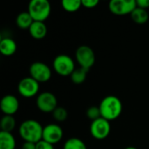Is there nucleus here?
Instances as JSON below:
<instances>
[{"label": "nucleus", "mask_w": 149, "mask_h": 149, "mask_svg": "<svg viewBox=\"0 0 149 149\" xmlns=\"http://www.w3.org/2000/svg\"><path fill=\"white\" fill-rule=\"evenodd\" d=\"M99 107L101 113V117L109 121L118 119L122 113L121 100L114 95L105 97L101 100Z\"/></svg>", "instance_id": "1"}, {"label": "nucleus", "mask_w": 149, "mask_h": 149, "mask_svg": "<svg viewBox=\"0 0 149 149\" xmlns=\"http://www.w3.org/2000/svg\"><path fill=\"white\" fill-rule=\"evenodd\" d=\"M42 125L35 120H24L19 127V135L26 142L38 143L43 139Z\"/></svg>", "instance_id": "2"}, {"label": "nucleus", "mask_w": 149, "mask_h": 149, "mask_svg": "<svg viewBox=\"0 0 149 149\" xmlns=\"http://www.w3.org/2000/svg\"><path fill=\"white\" fill-rule=\"evenodd\" d=\"M51 3L47 0H31L28 5V12L34 21L44 22L51 14Z\"/></svg>", "instance_id": "3"}, {"label": "nucleus", "mask_w": 149, "mask_h": 149, "mask_svg": "<svg viewBox=\"0 0 149 149\" xmlns=\"http://www.w3.org/2000/svg\"><path fill=\"white\" fill-rule=\"evenodd\" d=\"M52 66L54 71L61 76H71L76 68L73 59L66 54L58 55L52 62Z\"/></svg>", "instance_id": "4"}, {"label": "nucleus", "mask_w": 149, "mask_h": 149, "mask_svg": "<svg viewBox=\"0 0 149 149\" xmlns=\"http://www.w3.org/2000/svg\"><path fill=\"white\" fill-rule=\"evenodd\" d=\"M77 62L80 67L90 70L95 63V53L88 45H81L78 47L75 52Z\"/></svg>", "instance_id": "5"}, {"label": "nucleus", "mask_w": 149, "mask_h": 149, "mask_svg": "<svg viewBox=\"0 0 149 149\" xmlns=\"http://www.w3.org/2000/svg\"><path fill=\"white\" fill-rule=\"evenodd\" d=\"M136 7L137 4L135 0H112L108 4L110 11L117 16L131 15Z\"/></svg>", "instance_id": "6"}, {"label": "nucleus", "mask_w": 149, "mask_h": 149, "mask_svg": "<svg viewBox=\"0 0 149 149\" xmlns=\"http://www.w3.org/2000/svg\"><path fill=\"white\" fill-rule=\"evenodd\" d=\"M110 132L111 125L109 120L101 117L96 120L92 121L90 126V133L94 139L104 140L109 135Z\"/></svg>", "instance_id": "7"}, {"label": "nucleus", "mask_w": 149, "mask_h": 149, "mask_svg": "<svg viewBox=\"0 0 149 149\" xmlns=\"http://www.w3.org/2000/svg\"><path fill=\"white\" fill-rule=\"evenodd\" d=\"M38 108L45 113H52L58 107V100L56 96L50 92H43L37 97Z\"/></svg>", "instance_id": "8"}, {"label": "nucleus", "mask_w": 149, "mask_h": 149, "mask_svg": "<svg viewBox=\"0 0 149 149\" xmlns=\"http://www.w3.org/2000/svg\"><path fill=\"white\" fill-rule=\"evenodd\" d=\"M30 75L38 83L48 81L52 77L51 68L43 62H34L30 66Z\"/></svg>", "instance_id": "9"}, {"label": "nucleus", "mask_w": 149, "mask_h": 149, "mask_svg": "<svg viewBox=\"0 0 149 149\" xmlns=\"http://www.w3.org/2000/svg\"><path fill=\"white\" fill-rule=\"evenodd\" d=\"M38 90L39 83L31 76L22 79L17 85V91L19 94L24 98L34 97L38 93Z\"/></svg>", "instance_id": "10"}, {"label": "nucleus", "mask_w": 149, "mask_h": 149, "mask_svg": "<svg viewBox=\"0 0 149 149\" xmlns=\"http://www.w3.org/2000/svg\"><path fill=\"white\" fill-rule=\"evenodd\" d=\"M64 135L63 129L60 126L57 124H48L44 127L43 129V139L44 141L54 145L58 143Z\"/></svg>", "instance_id": "11"}, {"label": "nucleus", "mask_w": 149, "mask_h": 149, "mask_svg": "<svg viewBox=\"0 0 149 149\" xmlns=\"http://www.w3.org/2000/svg\"><path fill=\"white\" fill-rule=\"evenodd\" d=\"M0 107L4 115L13 116L19 108V101L14 95L7 94L2 98L0 102Z\"/></svg>", "instance_id": "12"}, {"label": "nucleus", "mask_w": 149, "mask_h": 149, "mask_svg": "<svg viewBox=\"0 0 149 149\" xmlns=\"http://www.w3.org/2000/svg\"><path fill=\"white\" fill-rule=\"evenodd\" d=\"M31 36L35 39H42L47 34V27L44 22L34 21L29 29Z\"/></svg>", "instance_id": "13"}, {"label": "nucleus", "mask_w": 149, "mask_h": 149, "mask_svg": "<svg viewBox=\"0 0 149 149\" xmlns=\"http://www.w3.org/2000/svg\"><path fill=\"white\" fill-rule=\"evenodd\" d=\"M17 51V44L10 38H3L0 41V52L4 56H11Z\"/></svg>", "instance_id": "14"}, {"label": "nucleus", "mask_w": 149, "mask_h": 149, "mask_svg": "<svg viewBox=\"0 0 149 149\" xmlns=\"http://www.w3.org/2000/svg\"><path fill=\"white\" fill-rule=\"evenodd\" d=\"M16 140L11 133L0 132V149H15Z\"/></svg>", "instance_id": "15"}, {"label": "nucleus", "mask_w": 149, "mask_h": 149, "mask_svg": "<svg viewBox=\"0 0 149 149\" xmlns=\"http://www.w3.org/2000/svg\"><path fill=\"white\" fill-rule=\"evenodd\" d=\"M34 20L28 11H23L19 13L16 19V24L17 27L22 30H29Z\"/></svg>", "instance_id": "16"}, {"label": "nucleus", "mask_w": 149, "mask_h": 149, "mask_svg": "<svg viewBox=\"0 0 149 149\" xmlns=\"http://www.w3.org/2000/svg\"><path fill=\"white\" fill-rule=\"evenodd\" d=\"M131 17L134 23L139 24H143L148 21L149 15L147 10L136 7L134 10L131 13Z\"/></svg>", "instance_id": "17"}, {"label": "nucleus", "mask_w": 149, "mask_h": 149, "mask_svg": "<svg viewBox=\"0 0 149 149\" xmlns=\"http://www.w3.org/2000/svg\"><path fill=\"white\" fill-rule=\"evenodd\" d=\"M88 72H89V70L83 68V67H80V66L78 68H75V70L72 72V73L70 76L72 81L76 85L82 84L86 80Z\"/></svg>", "instance_id": "18"}, {"label": "nucleus", "mask_w": 149, "mask_h": 149, "mask_svg": "<svg viewBox=\"0 0 149 149\" xmlns=\"http://www.w3.org/2000/svg\"><path fill=\"white\" fill-rule=\"evenodd\" d=\"M1 131L11 133V131L16 127V120L13 116L11 115H4L0 122Z\"/></svg>", "instance_id": "19"}, {"label": "nucleus", "mask_w": 149, "mask_h": 149, "mask_svg": "<svg viewBox=\"0 0 149 149\" xmlns=\"http://www.w3.org/2000/svg\"><path fill=\"white\" fill-rule=\"evenodd\" d=\"M62 7L65 10L68 12H74L79 10L82 6L81 0H63L61 2Z\"/></svg>", "instance_id": "20"}, {"label": "nucleus", "mask_w": 149, "mask_h": 149, "mask_svg": "<svg viewBox=\"0 0 149 149\" xmlns=\"http://www.w3.org/2000/svg\"><path fill=\"white\" fill-rule=\"evenodd\" d=\"M63 149H87L85 142L79 138H70L65 144Z\"/></svg>", "instance_id": "21"}, {"label": "nucleus", "mask_w": 149, "mask_h": 149, "mask_svg": "<svg viewBox=\"0 0 149 149\" xmlns=\"http://www.w3.org/2000/svg\"><path fill=\"white\" fill-rule=\"evenodd\" d=\"M52 116L54 118V120L58 122H63L65 121L67 117H68V113L66 111L65 108L61 107H58L53 112H52Z\"/></svg>", "instance_id": "22"}, {"label": "nucleus", "mask_w": 149, "mask_h": 149, "mask_svg": "<svg viewBox=\"0 0 149 149\" xmlns=\"http://www.w3.org/2000/svg\"><path fill=\"white\" fill-rule=\"evenodd\" d=\"M86 116L92 121L101 118V113H100V107H96V106H93V107H89L86 111Z\"/></svg>", "instance_id": "23"}, {"label": "nucleus", "mask_w": 149, "mask_h": 149, "mask_svg": "<svg viewBox=\"0 0 149 149\" xmlns=\"http://www.w3.org/2000/svg\"><path fill=\"white\" fill-rule=\"evenodd\" d=\"M36 149H54V147L52 144L41 140L39 142L36 143Z\"/></svg>", "instance_id": "24"}, {"label": "nucleus", "mask_w": 149, "mask_h": 149, "mask_svg": "<svg viewBox=\"0 0 149 149\" xmlns=\"http://www.w3.org/2000/svg\"><path fill=\"white\" fill-rule=\"evenodd\" d=\"M82 5L87 9H92L96 7L99 4V0H81Z\"/></svg>", "instance_id": "25"}, {"label": "nucleus", "mask_w": 149, "mask_h": 149, "mask_svg": "<svg viewBox=\"0 0 149 149\" xmlns=\"http://www.w3.org/2000/svg\"><path fill=\"white\" fill-rule=\"evenodd\" d=\"M137 7L147 10L149 8V0H136Z\"/></svg>", "instance_id": "26"}, {"label": "nucleus", "mask_w": 149, "mask_h": 149, "mask_svg": "<svg viewBox=\"0 0 149 149\" xmlns=\"http://www.w3.org/2000/svg\"><path fill=\"white\" fill-rule=\"evenodd\" d=\"M22 149H36V143L24 141L22 146Z\"/></svg>", "instance_id": "27"}, {"label": "nucleus", "mask_w": 149, "mask_h": 149, "mask_svg": "<svg viewBox=\"0 0 149 149\" xmlns=\"http://www.w3.org/2000/svg\"><path fill=\"white\" fill-rule=\"evenodd\" d=\"M125 149H138L137 148H135V147H127V148H126Z\"/></svg>", "instance_id": "28"}]
</instances>
